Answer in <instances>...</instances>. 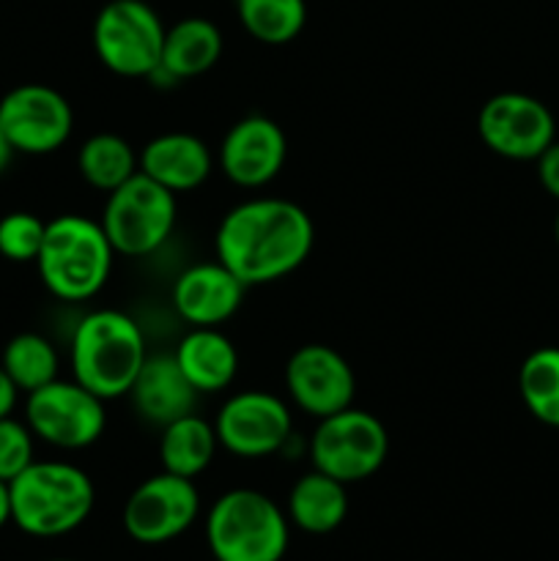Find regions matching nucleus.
Returning <instances> with one entry per match:
<instances>
[{
    "label": "nucleus",
    "mask_w": 559,
    "mask_h": 561,
    "mask_svg": "<svg viewBox=\"0 0 559 561\" xmlns=\"http://www.w3.org/2000/svg\"><path fill=\"white\" fill-rule=\"evenodd\" d=\"M186 381L201 394L223 392L239 373L236 345L217 327H192L173 351Z\"/></svg>",
    "instance_id": "19"
},
{
    "label": "nucleus",
    "mask_w": 559,
    "mask_h": 561,
    "mask_svg": "<svg viewBox=\"0 0 559 561\" xmlns=\"http://www.w3.org/2000/svg\"><path fill=\"white\" fill-rule=\"evenodd\" d=\"M175 195L137 170L118 190L107 192L102 228L115 255L142 257L157 252L175 228Z\"/></svg>",
    "instance_id": "7"
},
{
    "label": "nucleus",
    "mask_w": 559,
    "mask_h": 561,
    "mask_svg": "<svg viewBox=\"0 0 559 561\" xmlns=\"http://www.w3.org/2000/svg\"><path fill=\"white\" fill-rule=\"evenodd\" d=\"M33 431L27 422L3 416L0 420V480L11 482L33 463Z\"/></svg>",
    "instance_id": "28"
},
{
    "label": "nucleus",
    "mask_w": 559,
    "mask_h": 561,
    "mask_svg": "<svg viewBox=\"0 0 559 561\" xmlns=\"http://www.w3.org/2000/svg\"><path fill=\"white\" fill-rule=\"evenodd\" d=\"M217 449L219 442L212 422L197 414H186L162 427L159 463H162V471L195 480L212 466Z\"/></svg>",
    "instance_id": "22"
},
{
    "label": "nucleus",
    "mask_w": 559,
    "mask_h": 561,
    "mask_svg": "<svg viewBox=\"0 0 559 561\" xmlns=\"http://www.w3.org/2000/svg\"><path fill=\"white\" fill-rule=\"evenodd\" d=\"M14 146L9 142V137H5V131L0 129V173H5V168L11 164V159H14Z\"/></svg>",
    "instance_id": "32"
},
{
    "label": "nucleus",
    "mask_w": 559,
    "mask_h": 561,
    "mask_svg": "<svg viewBox=\"0 0 559 561\" xmlns=\"http://www.w3.org/2000/svg\"><path fill=\"white\" fill-rule=\"evenodd\" d=\"M316 244L312 219L285 197H252L230 208L214 236L217 261L247 288L294 274Z\"/></svg>",
    "instance_id": "1"
},
{
    "label": "nucleus",
    "mask_w": 559,
    "mask_h": 561,
    "mask_svg": "<svg viewBox=\"0 0 559 561\" xmlns=\"http://www.w3.org/2000/svg\"><path fill=\"white\" fill-rule=\"evenodd\" d=\"M5 524H11V491H9V482L0 480V529Z\"/></svg>",
    "instance_id": "31"
},
{
    "label": "nucleus",
    "mask_w": 559,
    "mask_h": 561,
    "mask_svg": "<svg viewBox=\"0 0 559 561\" xmlns=\"http://www.w3.org/2000/svg\"><path fill=\"white\" fill-rule=\"evenodd\" d=\"M247 285L219 261L195 263L173 283V307L190 327H219L236 316Z\"/></svg>",
    "instance_id": "16"
},
{
    "label": "nucleus",
    "mask_w": 559,
    "mask_h": 561,
    "mask_svg": "<svg viewBox=\"0 0 559 561\" xmlns=\"http://www.w3.org/2000/svg\"><path fill=\"white\" fill-rule=\"evenodd\" d=\"M206 542L214 561H283L290 520L266 493L233 488L208 510Z\"/></svg>",
    "instance_id": "5"
},
{
    "label": "nucleus",
    "mask_w": 559,
    "mask_h": 561,
    "mask_svg": "<svg viewBox=\"0 0 559 561\" xmlns=\"http://www.w3.org/2000/svg\"><path fill=\"white\" fill-rule=\"evenodd\" d=\"M223 58V33L206 16H184L164 31L162 64L153 75L190 80L206 75Z\"/></svg>",
    "instance_id": "20"
},
{
    "label": "nucleus",
    "mask_w": 559,
    "mask_h": 561,
    "mask_svg": "<svg viewBox=\"0 0 559 561\" xmlns=\"http://www.w3.org/2000/svg\"><path fill=\"white\" fill-rule=\"evenodd\" d=\"M77 170L88 186L99 192H113L140 170V153H135L132 142L121 135L99 131L82 142L77 153Z\"/></svg>",
    "instance_id": "23"
},
{
    "label": "nucleus",
    "mask_w": 559,
    "mask_h": 561,
    "mask_svg": "<svg viewBox=\"0 0 559 561\" xmlns=\"http://www.w3.org/2000/svg\"><path fill=\"white\" fill-rule=\"evenodd\" d=\"M389 455V433L370 411L349 409L318 420L310 438L312 469L334 477L343 485L365 482Z\"/></svg>",
    "instance_id": "6"
},
{
    "label": "nucleus",
    "mask_w": 559,
    "mask_h": 561,
    "mask_svg": "<svg viewBox=\"0 0 559 561\" xmlns=\"http://www.w3.org/2000/svg\"><path fill=\"white\" fill-rule=\"evenodd\" d=\"M0 129L16 153L44 157L66 146L75 129V113L60 91L42 82H25L0 99Z\"/></svg>",
    "instance_id": "11"
},
{
    "label": "nucleus",
    "mask_w": 559,
    "mask_h": 561,
    "mask_svg": "<svg viewBox=\"0 0 559 561\" xmlns=\"http://www.w3.org/2000/svg\"><path fill=\"white\" fill-rule=\"evenodd\" d=\"M113 261L115 250L102 222L82 214H60L47 222L36 266L55 299L88 301L107 285Z\"/></svg>",
    "instance_id": "4"
},
{
    "label": "nucleus",
    "mask_w": 559,
    "mask_h": 561,
    "mask_svg": "<svg viewBox=\"0 0 559 561\" xmlns=\"http://www.w3.org/2000/svg\"><path fill=\"white\" fill-rule=\"evenodd\" d=\"M518 392L537 422L559 427V348H537L526 356L518 370Z\"/></svg>",
    "instance_id": "26"
},
{
    "label": "nucleus",
    "mask_w": 559,
    "mask_h": 561,
    "mask_svg": "<svg viewBox=\"0 0 559 561\" xmlns=\"http://www.w3.org/2000/svg\"><path fill=\"white\" fill-rule=\"evenodd\" d=\"M535 162H537V179H540L543 190L559 201V140H554L551 146L535 159Z\"/></svg>",
    "instance_id": "29"
},
{
    "label": "nucleus",
    "mask_w": 559,
    "mask_h": 561,
    "mask_svg": "<svg viewBox=\"0 0 559 561\" xmlns=\"http://www.w3.org/2000/svg\"><path fill=\"white\" fill-rule=\"evenodd\" d=\"M16 394H20V389L14 387V381H11V378L5 376L3 367H0V420L14 414Z\"/></svg>",
    "instance_id": "30"
},
{
    "label": "nucleus",
    "mask_w": 559,
    "mask_h": 561,
    "mask_svg": "<svg viewBox=\"0 0 559 561\" xmlns=\"http://www.w3.org/2000/svg\"><path fill=\"white\" fill-rule=\"evenodd\" d=\"M349 485L312 469L288 493V520L307 535H329L349 515Z\"/></svg>",
    "instance_id": "21"
},
{
    "label": "nucleus",
    "mask_w": 559,
    "mask_h": 561,
    "mask_svg": "<svg viewBox=\"0 0 559 561\" xmlns=\"http://www.w3.org/2000/svg\"><path fill=\"white\" fill-rule=\"evenodd\" d=\"M554 239H557L559 244V214H557V222H554Z\"/></svg>",
    "instance_id": "33"
},
{
    "label": "nucleus",
    "mask_w": 559,
    "mask_h": 561,
    "mask_svg": "<svg viewBox=\"0 0 559 561\" xmlns=\"http://www.w3.org/2000/svg\"><path fill=\"white\" fill-rule=\"evenodd\" d=\"M201 392L186 381L173 354H153L142 362L129 389L132 409L142 422L164 427L186 414H195Z\"/></svg>",
    "instance_id": "17"
},
{
    "label": "nucleus",
    "mask_w": 559,
    "mask_h": 561,
    "mask_svg": "<svg viewBox=\"0 0 559 561\" xmlns=\"http://www.w3.org/2000/svg\"><path fill=\"white\" fill-rule=\"evenodd\" d=\"M217 442L225 453L244 460L269 458L288 444L294 420L277 394L263 389L236 392L223 403L214 420Z\"/></svg>",
    "instance_id": "13"
},
{
    "label": "nucleus",
    "mask_w": 559,
    "mask_h": 561,
    "mask_svg": "<svg viewBox=\"0 0 559 561\" xmlns=\"http://www.w3.org/2000/svg\"><path fill=\"white\" fill-rule=\"evenodd\" d=\"M25 422L38 442L58 449H85L102 438L107 427L104 400L82 383L49 381L27 394Z\"/></svg>",
    "instance_id": "9"
},
{
    "label": "nucleus",
    "mask_w": 559,
    "mask_h": 561,
    "mask_svg": "<svg viewBox=\"0 0 559 561\" xmlns=\"http://www.w3.org/2000/svg\"><path fill=\"white\" fill-rule=\"evenodd\" d=\"M477 135L488 151L515 162H532L557 140V121L540 99L504 91L480 107Z\"/></svg>",
    "instance_id": "10"
},
{
    "label": "nucleus",
    "mask_w": 559,
    "mask_h": 561,
    "mask_svg": "<svg viewBox=\"0 0 559 561\" xmlns=\"http://www.w3.org/2000/svg\"><path fill=\"white\" fill-rule=\"evenodd\" d=\"M0 367H3L5 376L14 381L20 392L31 394L58 378L60 359L55 345L44 334L22 332L5 343Z\"/></svg>",
    "instance_id": "24"
},
{
    "label": "nucleus",
    "mask_w": 559,
    "mask_h": 561,
    "mask_svg": "<svg viewBox=\"0 0 559 561\" xmlns=\"http://www.w3.org/2000/svg\"><path fill=\"white\" fill-rule=\"evenodd\" d=\"M47 222L31 211H11L0 219V255L11 263H36Z\"/></svg>",
    "instance_id": "27"
},
{
    "label": "nucleus",
    "mask_w": 559,
    "mask_h": 561,
    "mask_svg": "<svg viewBox=\"0 0 559 561\" xmlns=\"http://www.w3.org/2000/svg\"><path fill=\"white\" fill-rule=\"evenodd\" d=\"M71 376L107 403L129 394L148 359L142 329L121 310H93L71 334Z\"/></svg>",
    "instance_id": "3"
},
{
    "label": "nucleus",
    "mask_w": 559,
    "mask_h": 561,
    "mask_svg": "<svg viewBox=\"0 0 559 561\" xmlns=\"http://www.w3.org/2000/svg\"><path fill=\"white\" fill-rule=\"evenodd\" d=\"M212 148L190 131L159 135L148 140L140 151V173L173 195L197 190L212 175Z\"/></svg>",
    "instance_id": "18"
},
{
    "label": "nucleus",
    "mask_w": 559,
    "mask_h": 561,
    "mask_svg": "<svg viewBox=\"0 0 559 561\" xmlns=\"http://www.w3.org/2000/svg\"><path fill=\"white\" fill-rule=\"evenodd\" d=\"M164 31L157 11L142 0H110L93 20V49L113 75L153 77L162 64Z\"/></svg>",
    "instance_id": "8"
},
{
    "label": "nucleus",
    "mask_w": 559,
    "mask_h": 561,
    "mask_svg": "<svg viewBox=\"0 0 559 561\" xmlns=\"http://www.w3.org/2000/svg\"><path fill=\"white\" fill-rule=\"evenodd\" d=\"M49 561H75V559H49Z\"/></svg>",
    "instance_id": "34"
},
{
    "label": "nucleus",
    "mask_w": 559,
    "mask_h": 561,
    "mask_svg": "<svg viewBox=\"0 0 559 561\" xmlns=\"http://www.w3.org/2000/svg\"><path fill=\"white\" fill-rule=\"evenodd\" d=\"M285 389L305 414L323 420L354 405L356 376L340 351L310 343L290 354L285 365Z\"/></svg>",
    "instance_id": "14"
},
{
    "label": "nucleus",
    "mask_w": 559,
    "mask_h": 561,
    "mask_svg": "<svg viewBox=\"0 0 559 561\" xmlns=\"http://www.w3.org/2000/svg\"><path fill=\"white\" fill-rule=\"evenodd\" d=\"M288 157V140L266 115H247L225 131L219 142V170L241 190H261L274 181Z\"/></svg>",
    "instance_id": "15"
},
{
    "label": "nucleus",
    "mask_w": 559,
    "mask_h": 561,
    "mask_svg": "<svg viewBox=\"0 0 559 561\" xmlns=\"http://www.w3.org/2000/svg\"><path fill=\"white\" fill-rule=\"evenodd\" d=\"M11 524L38 540L80 529L93 513L96 491L80 466L64 460H33L9 482Z\"/></svg>",
    "instance_id": "2"
},
{
    "label": "nucleus",
    "mask_w": 559,
    "mask_h": 561,
    "mask_svg": "<svg viewBox=\"0 0 559 561\" xmlns=\"http://www.w3.org/2000/svg\"><path fill=\"white\" fill-rule=\"evenodd\" d=\"M236 14L255 42L272 47L294 42L307 25L305 0H236Z\"/></svg>",
    "instance_id": "25"
},
{
    "label": "nucleus",
    "mask_w": 559,
    "mask_h": 561,
    "mask_svg": "<svg viewBox=\"0 0 559 561\" xmlns=\"http://www.w3.org/2000/svg\"><path fill=\"white\" fill-rule=\"evenodd\" d=\"M201 515L195 480L170 471L148 477L124 504V529L140 546H162L184 535Z\"/></svg>",
    "instance_id": "12"
}]
</instances>
